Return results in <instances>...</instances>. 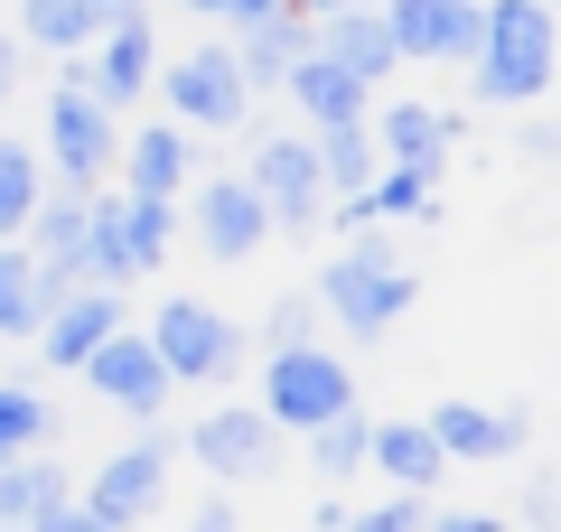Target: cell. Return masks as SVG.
I'll use <instances>...</instances> for the list:
<instances>
[{
  "label": "cell",
  "instance_id": "1",
  "mask_svg": "<svg viewBox=\"0 0 561 532\" xmlns=\"http://www.w3.org/2000/svg\"><path fill=\"white\" fill-rule=\"evenodd\" d=\"M309 299H319V317H328V327H346L356 346H375V336H393L402 317H412V299H421V271L402 262V243L375 224V234H346L337 253L319 262Z\"/></svg>",
  "mask_w": 561,
  "mask_h": 532
},
{
  "label": "cell",
  "instance_id": "2",
  "mask_svg": "<svg viewBox=\"0 0 561 532\" xmlns=\"http://www.w3.org/2000/svg\"><path fill=\"white\" fill-rule=\"evenodd\" d=\"M468 76H478V103H515V113L552 103L561 20L542 0H478V57H468Z\"/></svg>",
  "mask_w": 561,
  "mask_h": 532
},
{
  "label": "cell",
  "instance_id": "3",
  "mask_svg": "<svg viewBox=\"0 0 561 532\" xmlns=\"http://www.w3.org/2000/svg\"><path fill=\"white\" fill-rule=\"evenodd\" d=\"M262 412H272L280 439H309L328 430V420L356 412V365H346L337 346H290V355H262Z\"/></svg>",
  "mask_w": 561,
  "mask_h": 532
},
{
  "label": "cell",
  "instance_id": "4",
  "mask_svg": "<svg viewBox=\"0 0 561 532\" xmlns=\"http://www.w3.org/2000/svg\"><path fill=\"white\" fill-rule=\"evenodd\" d=\"M113 159H122V113H103L94 94H76V84L57 76V94H47V140H38L47 187H66V197H103Z\"/></svg>",
  "mask_w": 561,
  "mask_h": 532
},
{
  "label": "cell",
  "instance_id": "5",
  "mask_svg": "<svg viewBox=\"0 0 561 532\" xmlns=\"http://www.w3.org/2000/svg\"><path fill=\"white\" fill-rule=\"evenodd\" d=\"M160 103H169V122H179L187 140L253 122V84H243V66H234L225 38H197V47H179V57H160Z\"/></svg>",
  "mask_w": 561,
  "mask_h": 532
},
{
  "label": "cell",
  "instance_id": "6",
  "mask_svg": "<svg viewBox=\"0 0 561 532\" xmlns=\"http://www.w3.org/2000/svg\"><path fill=\"white\" fill-rule=\"evenodd\" d=\"M243 187L262 197L272 234H319V224H328V177H319L309 131H262L253 159H243Z\"/></svg>",
  "mask_w": 561,
  "mask_h": 532
},
{
  "label": "cell",
  "instance_id": "7",
  "mask_svg": "<svg viewBox=\"0 0 561 532\" xmlns=\"http://www.w3.org/2000/svg\"><path fill=\"white\" fill-rule=\"evenodd\" d=\"M150 355L169 365V383H234L243 365V336L225 309H206V299H160V317H150Z\"/></svg>",
  "mask_w": 561,
  "mask_h": 532
},
{
  "label": "cell",
  "instance_id": "8",
  "mask_svg": "<svg viewBox=\"0 0 561 532\" xmlns=\"http://www.w3.org/2000/svg\"><path fill=\"white\" fill-rule=\"evenodd\" d=\"M280 449H290V439L272 430L262 402H216V412L187 420V458H197L206 476H225V486H262V476H280Z\"/></svg>",
  "mask_w": 561,
  "mask_h": 532
},
{
  "label": "cell",
  "instance_id": "9",
  "mask_svg": "<svg viewBox=\"0 0 561 532\" xmlns=\"http://www.w3.org/2000/svg\"><path fill=\"white\" fill-rule=\"evenodd\" d=\"M160 495H169V439L150 430V439H131V449H113L94 476H84V495L76 505L94 513L103 532H140L150 513H160Z\"/></svg>",
  "mask_w": 561,
  "mask_h": 532
},
{
  "label": "cell",
  "instance_id": "10",
  "mask_svg": "<svg viewBox=\"0 0 561 532\" xmlns=\"http://www.w3.org/2000/svg\"><path fill=\"white\" fill-rule=\"evenodd\" d=\"M84 383H94V402H103V412H122V420H160L169 393H179L140 327H113V336H103V346L84 355Z\"/></svg>",
  "mask_w": 561,
  "mask_h": 532
},
{
  "label": "cell",
  "instance_id": "11",
  "mask_svg": "<svg viewBox=\"0 0 561 532\" xmlns=\"http://www.w3.org/2000/svg\"><path fill=\"white\" fill-rule=\"evenodd\" d=\"M187 234H197L206 262H253L262 243H272V216H262V197L234 169V177H197V187H187Z\"/></svg>",
  "mask_w": 561,
  "mask_h": 532
},
{
  "label": "cell",
  "instance_id": "12",
  "mask_svg": "<svg viewBox=\"0 0 561 532\" xmlns=\"http://www.w3.org/2000/svg\"><path fill=\"white\" fill-rule=\"evenodd\" d=\"M421 430L440 439L449 467H505V458H524V412L515 402H431Z\"/></svg>",
  "mask_w": 561,
  "mask_h": 532
},
{
  "label": "cell",
  "instance_id": "13",
  "mask_svg": "<svg viewBox=\"0 0 561 532\" xmlns=\"http://www.w3.org/2000/svg\"><path fill=\"white\" fill-rule=\"evenodd\" d=\"M365 131H375V159L383 169H449V150L468 140V122L449 113V103H375L365 113Z\"/></svg>",
  "mask_w": 561,
  "mask_h": 532
},
{
  "label": "cell",
  "instance_id": "14",
  "mask_svg": "<svg viewBox=\"0 0 561 532\" xmlns=\"http://www.w3.org/2000/svg\"><path fill=\"white\" fill-rule=\"evenodd\" d=\"M402 66H468L478 57V0H383Z\"/></svg>",
  "mask_w": 561,
  "mask_h": 532
},
{
  "label": "cell",
  "instance_id": "15",
  "mask_svg": "<svg viewBox=\"0 0 561 532\" xmlns=\"http://www.w3.org/2000/svg\"><path fill=\"white\" fill-rule=\"evenodd\" d=\"M150 76H160V47H150V28H113V38H94L84 57H66V84H76V94H94L103 113H122V103H150Z\"/></svg>",
  "mask_w": 561,
  "mask_h": 532
},
{
  "label": "cell",
  "instance_id": "16",
  "mask_svg": "<svg viewBox=\"0 0 561 532\" xmlns=\"http://www.w3.org/2000/svg\"><path fill=\"white\" fill-rule=\"evenodd\" d=\"M113 177H122V197H160V206H179L187 187H197V140H187L179 122H140V131H122Z\"/></svg>",
  "mask_w": 561,
  "mask_h": 532
},
{
  "label": "cell",
  "instance_id": "17",
  "mask_svg": "<svg viewBox=\"0 0 561 532\" xmlns=\"http://www.w3.org/2000/svg\"><path fill=\"white\" fill-rule=\"evenodd\" d=\"M365 467L383 476V495H431L449 476V458H440V439L421 430V412H412V420H375V430H365Z\"/></svg>",
  "mask_w": 561,
  "mask_h": 532
},
{
  "label": "cell",
  "instance_id": "18",
  "mask_svg": "<svg viewBox=\"0 0 561 532\" xmlns=\"http://www.w3.org/2000/svg\"><path fill=\"white\" fill-rule=\"evenodd\" d=\"M309 47H319L328 66H346L365 94H375V84L402 66V47H393V28H383V10H337V20H309Z\"/></svg>",
  "mask_w": 561,
  "mask_h": 532
},
{
  "label": "cell",
  "instance_id": "19",
  "mask_svg": "<svg viewBox=\"0 0 561 532\" xmlns=\"http://www.w3.org/2000/svg\"><path fill=\"white\" fill-rule=\"evenodd\" d=\"M280 103H300V131H337V122H365V113H375V94H365L346 66H328L319 47L280 76Z\"/></svg>",
  "mask_w": 561,
  "mask_h": 532
},
{
  "label": "cell",
  "instance_id": "20",
  "mask_svg": "<svg viewBox=\"0 0 561 532\" xmlns=\"http://www.w3.org/2000/svg\"><path fill=\"white\" fill-rule=\"evenodd\" d=\"M113 327H131V317H122V290H76L66 309H47V327H38V355L57 365V374H84V355H94Z\"/></svg>",
  "mask_w": 561,
  "mask_h": 532
},
{
  "label": "cell",
  "instance_id": "21",
  "mask_svg": "<svg viewBox=\"0 0 561 532\" xmlns=\"http://www.w3.org/2000/svg\"><path fill=\"white\" fill-rule=\"evenodd\" d=\"M234 66H243V84H253V103L262 94H280V76H290V66L309 57V20L300 10H272V20H253V28H234Z\"/></svg>",
  "mask_w": 561,
  "mask_h": 532
},
{
  "label": "cell",
  "instance_id": "22",
  "mask_svg": "<svg viewBox=\"0 0 561 532\" xmlns=\"http://www.w3.org/2000/svg\"><path fill=\"white\" fill-rule=\"evenodd\" d=\"M84 290H122V280H140L131 262V234H122V197H84V253H76Z\"/></svg>",
  "mask_w": 561,
  "mask_h": 532
},
{
  "label": "cell",
  "instance_id": "23",
  "mask_svg": "<svg viewBox=\"0 0 561 532\" xmlns=\"http://www.w3.org/2000/svg\"><path fill=\"white\" fill-rule=\"evenodd\" d=\"M57 495H76V476H66L57 458H38V449H28V458H0V532H28Z\"/></svg>",
  "mask_w": 561,
  "mask_h": 532
},
{
  "label": "cell",
  "instance_id": "24",
  "mask_svg": "<svg viewBox=\"0 0 561 532\" xmlns=\"http://www.w3.org/2000/svg\"><path fill=\"white\" fill-rule=\"evenodd\" d=\"M10 38L38 47V57H84L94 47V20H84V0H20L10 10Z\"/></svg>",
  "mask_w": 561,
  "mask_h": 532
},
{
  "label": "cell",
  "instance_id": "25",
  "mask_svg": "<svg viewBox=\"0 0 561 532\" xmlns=\"http://www.w3.org/2000/svg\"><path fill=\"white\" fill-rule=\"evenodd\" d=\"M38 327H47L38 253H28V243H0V346H10V336H38Z\"/></svg>",
  "mask_w": 561,
  "mask_h": 532
},
{
  "label": "cell",
  "instance_id": "26",
  "mask_svg": "<svg viewBox=\"0 0 561 532\" xmlns=\"http://www.w3.org/2000/svg\"><path fill=\"white\" fill-rule=\"evenodd\" d=\"M309 150H319V177H328V206H337V197H356L365 177L383 169V159H375V131H365V122H337V131H309Z\"/></svg>",
  "mask_w": 561,
  "mask_h": 532
},
{
  "label": "cell",
  "instance_id": "27",
  "mask_svg": "<svg viewBox=\"0 0 561 532\" xmlns=\"http://www.w3.org/2000/svg\"><path fill=\"white\" fill-rule=\"evenodd\" d=\"M38 197H47V169H38V150L0 131V243H20V234H28Z\"/></svg>",
  "mask_w": 561,
  "mask_h": 532
},
{
  "label": "cell",
  "instance_id": "28",
  "mask_svg": "<svg viewBox=\"0 0 561 532\" xmlns=\"http://www.w3.org/2000/svg\"><path fill=\"white\" fill-rule=\"evenodd\" d=\"M28 253H38V262H76L84 253V197H66V187H47V197H38V216H28Z\"/></svg>",
  "mask_w": 561,
  "mask_h": 532
},
{
  "label": "cell",
  "instance_id": "29",
  "mask_svg": "<svg viewBox=\"0 0 561 532\" xmlns=\"http://www.w3.org/2000/svg\"><path fill=\"white\" fill-rule=\"evenodd\" d=\"M122 234H131V262H140V271H160L169 243H179V206H160V197H122Z\"/></svg>",
  "mask_w": 561,
  "mask_h": 532
},
{
  "label": "cell",
  "instance_id": "30",
  "mask_svg": "<svg viewBox=\"0 0 561 532\" xmlns=\"http://www.w3.org/2000/svg\"><path fill=\"white\" fill-rule=\"evenodd\" d=\"M47 449V402L38 383H0V458H28Z\"/></svg>",
  "mask_w": 561,
  "mask_h": 532
},
{
  "label": "cell",
  "instance_id": "31",
  "mask_svg": "<svg viewBox=\"0 0 561 532\" xmlns=\"http://www.w3.org/2000/svg\"><path fill=\"white\" fill-rule=\"evenodd\" d=\"M319 327H328V317H319V299H309V290H280L272 309H262V355H290V346H319Z\"/></svg>",
  "mask_w": 561,
  "mask_h": 532
},
{
  "label": "cell",
  "instance_id": "32",
  "mask_svg": "<svg viewBox=\"0 0 561 532\" xmlns=\"http://www.w3.org/2000/svg\"><path fill=\"white\" fill-rule=\"evenodd\" d=\"M365 430H375L365 412H346V420H328V430H309V467H319V476H356V467H365Z\"/></svg>",
  "mask_w": 561,
  "mask_h": 532
},
{
  "label": "cell",
  "instance_id": "33",
  "mask_svg": "<svg viewBox=\"0 0 561 532\" xmlns=\"http://www.w3.org/2000/svg\"><path fill=\"white\" fill-rule=\"evenodd\" d=\"M346 532H431V495H375L346 513Z\"/></svg>",
  "mask_w": 561,
  "mask_h": 532
},
{
  "label": "cell",
  "instance_id": "34",
  "mask_svg": "<svg viewBox=\"0 0 561 532\" xmlns=\"http://www.w3.org/2000/svg\"><path fill=\"white\" fill-rule=\"evenodd\" d=\"M187 10H197L206 28H225V38H234V28H253V20H272V10H290V0H187Z\"/></svg>",
  "mask_w": 561,
  "mask_h": 532
},
{
  "label": "cell",
  "instance_id": "35",
  "mask_svg": "<svg viewBox=\"0 0 561 532\" xmlns=\"http://www.w3.org/2000/svg\"><path fill=\"white\" fill-rule=\"evenodd\" d=\"M524 532H561V476H524Z\"/></svg>",
  "mask_w": 561,
  "mask_h": 532
},
{
  "label": "cell",
  "instance_id": "36",
  "mask_svg": "<svg viewBox=\"0 0 561 532\" xmlns=\"http://www.w3.org/2000/svg\"><path fill=\"white\" fill-rule=\"evenodd\" d=\"M84 20H94V38H113V28H150V0H84Z\"/></svg>",
  "mask_w": 561,
  "mask_h": 532
},
{
  "label": "cell",
  "instance_id": "37",
  "mask_svg": "<svg viewBox=\"0 0 561 532\" xmlns=\"http://www.w3.org/2000/svg\"><path fill=\"white\" fill-rule=\"evenodd\" d=\"M515 150H524V159H561V122H552V113H524Z\"/></svg>",
  "mask_w": 561,
  "mask_h": 532
},
{
  "label": "cell",
  "instance_id": "38",
  "mask_svg": "<svg viewBox=\"0 0 561 532\" xmlns=\"http://www.w3.org/2000/svg\"><path fill=\"white\" fill-rule=\"evenodd\" d=\"M28 532H103V523H94V513L76 505V495H57V505H47L38 523H28Z\"/></svg>",
  "mask_w": 561,
  "mask_h": 532
},
{
  "label": "cell",
  "instance_id": "39",
  "mask_svg": "<svg viewBox=\"0 0 561 532\" xmlns=\"http://www.w3.org/2000/svg\"><path fill=\"white\" fill-rule=\"evenodd\" d=\"M431 532H515L505 513H431Z\"/></svg>",
  "mask_w": 561,
  "mask_h": 532
},
{
  "label": "cell",
  "instance_id": "40",
  "mask_svg": "<svg viewBox=\"0 0 561 532\" xmlns=\"http://www.w3.org/2000/svg\"><path fill=\"white\" fill-rule=\"evenodd\" d=\"M187 532H243V523H234V505H225V495H206V505L187 513Z\"/></svg>",
  "mask_w": 561,
  "mask_h": 532
},
{
  "label": "cell",
  "instance_id": "41",
  "mask_svg": "<svg viewBox=\"0 0 561 532\" xmlns=\"http://www.w3.org/2000/svg\"><path fill=\"white\" fill-rule=\"evenodd\" d=\"M300 20H337V10H383V0H290Z\"/></svg>",
  "mask_w": 561,
  "mask_h": 532
},
{
  "label": "cell",
  "instance_id": "42",
  "mask_svg": "<svg viewBox=\"0 0 561 532\" xmlns=\"http://www.w3.org/2000/svg\"><path fill=\"white\" fill-rule=\"evenodd\" d=\"M20 57H28V47L10 38V28H0V94H10V84H20Z\"/></svg>",
  "mask_w": 561,
  "mask_h": 532
},
{
  "label": "cell",
  "instance_id": "43",
  "mask_svg": "<svg viewBox=\"0 0 561 532\" xmlns=\"http://www.w3.org/2000/svg\"><path fill=\"white\" fill-rule=\"evenodd\" d=\"M552 103H561V76H552ZM552 122H561V113H552Z\"/></svg>",
  "mask_w": 561,
  "mask_h": 532
},
{
  "label": "cell",
  "instance_id": "44",
  "mask_svg": "<svg viewBox=\"0 0 561 532\" xmlns=\"http://www.w3.org/2000/svg\"><path fill=\"white\" fill-rule=\"evenodd\" d=\"M542 10H552V20H561V0H542Z\"/></svg>",
  "mask_w": 561,
  "mask_h": 532
}]
</instances>
